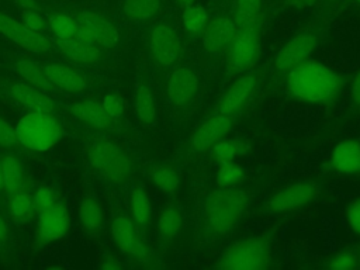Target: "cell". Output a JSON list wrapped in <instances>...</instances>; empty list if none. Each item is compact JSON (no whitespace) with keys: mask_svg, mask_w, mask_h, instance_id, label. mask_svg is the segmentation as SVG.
Returning a JSON list of instances; mask_svg holds the SVG:
<instances>
[{"mask_svg":"<svg viewBox=\"0 0 360 270\" xmlns=\"http://www.w3.org/2000/svg\"><path fill=\"white\" fill-rule=\"evenodd\" d=\"M287 84L294 97L319 104L332 100L339 93L340 77L326 65L308 58L290 69Z\"/></svg>","mask_w":360,"mask_h":270,"instance_id":"1","label":"cell"},{"mask_svg":"<svg viewBox=\"0 0 360 270\" xmlns=\"http://www.w3.org/2000/svg\"><path fill=\"white\" fill-rule=\"evenodd\" d=\"M246 207V195L233 187H221L208 194L204 202V219L215 235L228 233L242 218Z\"/></svg>","mask_w":360,"mask_h":270,"instance_id":"2","label":"cell"},{"mask_svg":"<svg viewBox=\"0 0 360 270\" xmlns=\"http://www.w3.org/2000/svg\"><path fill=\"white\" fill-rule=\"evenodd\" d=\"M15 132L20 143L35 152L49 150L62 136L58 120L51 112L39 111H30L22 115L17 122Z\"/></svg>","mask_w":360,"mask_h":270,"instance_id":"3","label":"cell"},{"mask_svg":"<svg viewBox=\"0 0 360 270\" xmlns=\"http://www.w3.org/2000/svg\"><path fill=\"white\" fill-rule=\"evenodd\" d=\"M89 162L93 169L108 183L124 184L131 173L132 163L128 155L112 141L97 139L87 150Z\"/></svg>","mask_w":360,"mask_h":270,"instance_id":"4","label":"cell"},{"mask_svg":"<svg viewBox=\"0 0 360 270\" xmlns=\"http://www.w3.org/2000/svg\"><path fill=\"white\" fill-rule=\"evenodd\" d=\"M270 262V249L262 239H245L231 245L217 262L222 270H257Z\"/></svg>","mask_w":360,"mask_h":270,"instance_id":"5","label":"cell"},{"mask_svg":"<svg viewBox=\"0 0 360 270\" xmlns=\"http://www.w3.org/2000/svg\"><path fill=\"white\" fill-rule=\"evenodd\" d=\"M260 49L259 28H236L226 55V69L229 73H242L249 69Z\"/></svg>","mask_w":360,"mask_h":270,"instance_id":"6","label":"cell"},{"mask_svg":"<svg viewBox=\"0 0 360 270\" xmlns=\"http://www.w3.org/2000/svg\"><path fill=\"white\" fill-rule=\"evenodd\" d=\"M318 184L314 180H300L277 190L267 201L269 212H290L309 204L318 194Z\"/></svg>","mask_w":360,"mask_h":270,"instance_id":"7","label":"cell"},{"mask_svg":"<svg viewBox=\"0 0 360 270\" xmlns=\"http://www.w3.org/2000/svg\"><path fill=\"white\" fill-rule=\"evenodd\" d=\"M70 225V218L66 207L62 202L38 212V224L35 229V239L39 245H48L62 239Z\"/></svg>","mask_w":360,"mask_h":270,"instance_id":"8","label":"cell"},{"mask_svg":"<svg viewBox=\"0 0 360 270\" xmlns=\"http://www.w3.org/2000/svg\"><path fill=\"white\" fill-rule=\"evenodd\" d=\"M318 38L311 32H301L291 38L274 56V66L280 72H285L308 59L316 49Z\"/></svg>","mask_w":360,"mask_h":270,"instance_id":"9","label":"cell"},{"mask_svg":"<svg viewBox=\"0 0 360 270\" xmlns=\"http://www.w3.org/2000/svg\"><path fill=\"white\" fill-rule=\"evenodd\" d=\"M0 32L24 49L44 52L51 48V41L46 37L30 30L24 22L3 11H0Z\"/></svg>","mask_w":360,"mask_h":270,"instance_id":"10","label":"cell"},{"mask_svg":"<svg viewBox=\"0 0 360 270\" xmlns=\"http://www.w3.org/2000/svg\"><path fill=\"white\" fill-rule=\"evenodd\" d=\"M232 129V118L226 114H215L205 118L191 136V148L195 152H202L222 139Z\"/></svg>","mask_w":360,"mask_h":270,"instance_id":"11","label":"cell"},{"mask_svg":"<svg viewBox=\"0 0 360 270\" xmlns=\"http://www.w3.org/2000/svg\"><path fill=\"white\" fill-rule=\"evenodd\" d=\"M76 21L79 27L89 34L96 45H101L104 48H114L120 41V32L117 27L98 13L83 11L79 14Z\"/></svg>","mask_w":360,"mask_h":270,"instance_id":"12","label":"cell"},{"mask_svg":"<svg viewBox=\"0 0 360 270\" xmlns=\"http://www.w3.org/2000/svg\"><path fill=\"white\" fill-rule=\"evenodd\" d=\"M153 58L163 66L173 65L180 55V42L176 32L166 24L155 25L149 37Z\"/></svg>","mask_w":360,"mask_h":270,"instance_id":"13","label":"cell"},{"mask_svg":"<svg viewBox=\"0 0 360 270\" xmlns=\"http://www.w3.org/2000/svg\"><path fill=\"white\" fill-rule=\"evenodd\" d=\"M111 236L122 253L138 259H145L148 256V250L139 240L129 218L124 215L117 217L111 224Z\"/></svg>","mask_w":360,"mask_h":270,"instance_id":"14","label":"cell"},{"mask_svg":"<svg viewBox=\"0 0 360 270\" xmlns=\"http://www.w3.org/2000/svg\"><path fill=\"white\" fill-rule=\"evenodd\" d=\"M198 90V77L188 68L174 69L169 77L167 94L173 104H187Z\"/></svg>","mask_w":360,"mask_h":270,"instance_id":"15","label":"cell"},{"mask_svg":"<svg viewBox=\"0 0 360 270\" xmlns=\"http://www.w3.org/2000/svg\"><path fill=\"white\" fill-rule=\"evenodd\" d=\"M49 83L66 93H82L87 87L86 77L76 69L63 63H49L44 68Z\"/></svg>","mask_w":360,"mask_h":270,"instance_id":"16","label":"cell"},{"mask_svg":"<svg viewBox=\"0 0 360 270\" xmlns=\"http://www.w3.org/2000/svg\"><path fill=\"white\" fill-rule=\"evenodd\" d=\"M236 32L233 20L228 17L214 18L205 28L202 35V46L208 52H218L231 44Z\"/></svg>","mask_w":360,"mask_h":270,"instance_id":"17","label":"cell"},{"mask_svg":"<svg viewBox=\"0 0 360 270\" xmlns=\"http://www.w3.org/2000/svg\"><path fill=\"white\" fill-rule=\"evenodd\" d=\"M10 96L17 100L21 105H24L30 111L39 112H52L53 103L48 94L37 90L31 84L25 83H14L8 87Z\"/></svg>","mask_w":360,"mask_h":270,"instance_id":"18","label":"cell"},{"mask_svg":"<svg viewBox=\"0 0 360 270\" xmlns=\"http://www.w3.org/2000/svg\"><path fill=\"white\" fill-rule=\"evenodd\" d=\"M70 112L79 121L96 129H107L112 124V118L107 114L103 104L94 100H83L75 103L70 107Z\"/></svg>","mask_w":360,"mask_h":270,"instance_id":"19","label":"cell"},{"mask_svg":"<svg viewBox=\"0 0 360 270\" xmlns=\"http://www.w3.org/2000/svg\"><path fill=\"white\" fill-rule=\"evenodd\" d=\"M253 87H255V77L252 75H243L239 79H236L231 84L225 96L222 97L218 105V112L231 115L232 112L239 110L250 96Z\"/></svg>","mask_w":360,"mask_h":270,"instance_id":"20","label":"cell"},{"mask_svg":"<svg viewBox=\"0 0 360 270\" xmlns=\"http://www.w3.org/2000/svg\"><path fill=\"white\" fill-rule=\"evenodd\" d=\"M332 163L339 173H360V143L350 139L339 142L333 149Z\"/></svg>","mask_w":360,"mask_h":270,"instance_id":"21","label":"cell"},{"mask_svg":"<svg viewBox=\"0 0 360 270\" xmlns=\"http://www.w3.org/2000/svg\"><path fill=\"white\" fill-rule=\"evenodd\" d=\"M0 170H1L3 187H6L7 191H10L11 194L25 191L27 188L25 173L21 163L14 155L11 153L0 155Z\"/></svg>","mask_w":360,"mask_h":270,"instance_id":"22","label":"cell"},{"mask_svg":"<svg viewBox=\"0 0 360 270\" xmlns=\"http://www.w3.org/2000/svg\"><path fill=\"white\" fill-rule=\"evenodd\" d=\"M60 52L77 63H96L103 58V51L98 45L86 44L79 39H59Z\"/></svg>","mask_w":360,"mask_h":270,"instance_id":"23","label":"cell"},{"mask_svg":"<svg viewBox=\"0 0 360 270\" xmlns=\"http://www.w3.org/2000/svg\"><path fill=\"white\" fill-rule=\"evenodd\" d=\"M77 218L84 229L97 231L104 222V212L93 197H86L77 207Z\"/></svg>","mask_w":360,"mask_h":270,"instance_id":"24","label":"cell"},{"mask_svg":"<svg viewBox=\"0 0 360 270\" xmlns=\"http://www.w3.org/2000/svg\"><path fill=\"white\" fill-rule=\"evenodd\" d=\"M260 0H236L233 22L236 28H259Z\"/></svg>","mask_w":360,"mask_h":270,"instance_id":"25","label":"cell"},{"mask_svg":"<svg viewBox=\"0 0 360 270\" xmlns=\"http://www.w3.org/2000/svg\"><path fill=\"white\" fill-rule=\"evenodd\" d=\"M160 8V0H125L122 4L124 15L135 22L152 18Z\"/></svg>","mask_w":360,"mask_h":270,"instance_id":"26","label":"cell"},{"mask_svg":"<svg viewBox=\"0 0 360 270\" xmlns=\"http://www.w3.org/2000/svg\"><path fill=\"white\" fill-rule=\"evenodd\" d=\"M13 70L22 77L27 83H30L34 87H53L49 80L46 79L44 68H41L38 63L31 60H18L13 65Z\"/></svg>","mask_w":360,"mask_h":270,"instance_id":"27","label":"cell"},{"mask_svg":"<svg viewBox=\"0 0 360 270\" xmlns=\"http://www.w3.org/2000/svg\"><path fill=\"white\" fill-rule=\"evenodd\" d=\"M150 177L153 184L166 194H173L180 184V176L176 167L166 163L155 166L150 170Z\"/></svg>","mask_w":360,"mask_h":270,"instance_id":"28","label":"cell"},{"mask_svg":"<svg viewBox=\"0 0 360 270\" xmlns=\"http://www.w3.org/2000/svg\"><path fill=\"white\" fill-rule=\"evenodd\" d=\"M129 210H131V217L138 225H145L148 224L150 218V201L148 194L145 193L143 188L135 187L132 188L129 194Z\"/></svg>","mask_w":360,"mask_h":270,"instance_id":"29","label":"cell"},{"mask_svg":"<svg viewBox=\"0 0 360 270\" xmlns=\"http://www.w3.org/2000/svg\"><path fill=\"white\" fill-rule=\"evenodd\" d=\"M243 143L236 139H219L211 146V156L215 162L224 165L233 162V159L243 153Z\"/></svg>","mask_w":360,"mask_h":270,"instance_id":"30","label":"cell"},{"mask_svg":"<svg viewBox=\"0 0 360 270\" xmlns=\"http://www.w3.org/2000/svg\"><path fill=\"white\" fill-rule=\"evenodd\" d=\"M181 224H183V221H181L180 212L176 208L169 207L160 214L156 228L162 238L173 239L179 235L180 229H181Z\"/></svg>","mask_w":360,"mask_h":270,"instance_id":"31","label":"cell"},{"mask_svg":"<svg viewBox=\"0 0 360 270\" xmlns=\"http://www.w3.org/2000/svg\"><path fill=\"white\" fill-rule=\"evenodd\" d=\"M135 111L141 121L150 122L156 117L155 98L146 86H139L135 93Z\"/></svg>","mask_w":360,"mask_h":270,"instance_id":"32","label":"cell"},{"mask_svg":"<svg viewBox=\"0 0 360 270\" xmlns=\"http://www.w3.org/2000/svg\"><path fill=\"white\" fill-rule=\"evenodd\" d=\"M48 25L59 39L73 38L79 27L77 21L66 14H52L48 20Z\"/></svg>","mask_w":360,"mask_h":270,"instance_id":"33","label":"cell"},{"mask_svg":"<svg viewBox=\"0 0 360 270\" xmlns=\"http://www.w3.org/2000/svg\"><path fill=\"white\" fill-rule=\"evenodd\" d=\"M207 18H208L207 11L200 4L186 6L181 15L183 25L190 32H198L200 30H202L207 25Z\"/></svg>","mask_w":360,"mask_h":270,"instance_id":"34","label":"cell"},{"mask_svg":"<svg viewBox=\"0 0 360 270\" xmlns=\"http://www.w3.org/2000/svg\"><path fill=\"white\" fill-rule=\"evenodd\" d=\"M8 210H10V214L15 219L27 218L31 214V211L34 210L32 197L25 191L13 193L8 200Z\"/></svg>","mask_w":360,"mask_h":270,"instance_id":"35","label":"cell"},{"mask_svg":"<svg viewBox=\"0 0 360 270\" xmlns=\"http://www.w3.org/2000/svg\"><path fill=\"white\" fill-rule=\"evenodd\" d=\"M243 179V169L233 162L224 163L219 170L217 172L215 180L219 187H232L242 181Z\"/></svg>","mask_w":360,"mask_h":270,"instance_id":"36","label":"cell"},{"mask_svg":"<svg viewBox=\"0 0 360 270\" xmlns=\"http://www.w3.org/2000/svg\"><path fill=\"white\" fill-rule=\"evenodd\" d=\"M32 201H34V208L39 212V211L53 205L55 202H58L59 197H58V193L53 187L42 186L35 191V194L32 197Z\"/></svg>","mask_w":360,"mask_h":270,"instance_id":"37","label":"cell"},{"mask_svg":"<svg viewBox=\"0 0 360 270\" xmlns=\"http://www.w3.org/2000/svg\"><path fill=\"white\" fill-rule=\"evenodd\" d=\"M20 143L15 129L10 125L8 121H6L3 117H0V146L1 148H15Z\"/></svg>","mask_w":360,"mask_h":270,"instance_id":"38","label":"cell"},{"mask_svg":"<svg viewBox=\"0 0 360 270\" xmlns=\"http://www.w3.org/2000/svg\"><path fill=\"white\" fill-rule=\"evenodd\" d=\"M328 266L330 269H336V270L354 269V267H357V259L354 255H352L349 252H342V253H338L333 259H330Z\"/></svg>","mask_w":360,"mask_h":270,"instance_id":"39","label":"cell"},{"mask_svg":"<svg viewBox=\"0 0 360 270\" xmlns=\"http://www.w3.org/2000/svg\"><path fill=\"white\" fill-rule=\"evenodd\" d=\"M104 110L107 111V114L114 120L117 117H120L122 114V110H124V104H122V100L115 96V94H105L103 97V101H101Z\"/></svg>","mask_w":360,"mask_h":270,"instance_id":"40","label":"cell"},{"mask_svg":"<svg viewBox=\"0 0 360 270\" xmlns=\"http://www.w3.org/2000/svg\"><path fill=\"white\" fill-rule=\"evenodd\" d=\"M346 218H347V224L352 228V231H354L356 233L360 235V198H357L356 201H353L349 205Z\"/></svg>","mask_w":360,"mask_h":270,"instance_id":"41","label":"cell"},{"mask_svg":"<svg viewBox=\"0 0 360 270\" xmlns=\"http://www.w3.org/2000/svg\"><path fill=\"white\" fill-rule=\"evenodd\" d=\"M24 24H25L30 30H32V31H35V32H39V31H42L44 27H45V20H44V17H42L39 13H37V11H28V13H25V15H24Z\"/></svg>","mask_w":360,"mask_h":270,"instance_id":"42","label":"cell"},{"mask_svg":"<svg viewBox=\"0 0 360 270\" xmlns=\"http://www.w3.org/2000/svg\"><path fill=\"white\" fill-rule=\"evenodd\" d=\"M350 97L356 104L360 105V70L354 75L350 83Z\"/></svg>","mask_w":360,"mask_h":270,"instance_id":"43","label":"cell"},{"mask_svg":"<svg viewBox=\"0 0 360 270\" xmlns=\"http://www.w3.org/2000/svg\"><path fill=\"white\" fill-rule=\"evenodd\" d=\"M100 266H101L103 269H107V270L122 267V264H121L115 257H111V256H108L107 259H104V260L100 263Z\"/></svg>","mask_w":360,"mask_h":270,"instance_id":"44","label":"cell"},{"mask_svg":"<svg viewBox=\"0 0 360 270\" xmlns=\"http://www.w3.org/2000/svg\"><path fill=\"white\" fill-rule=\"evenodd\" d=\"M8 236V228L4 218L0 215V243H3Z\"/></svg>","mask_w":360,"mask_h":270,"instance_id":"45","label":"cell"},{"mask_svg":"<svg viewBox=\"0 0 360 270\" xmlns=\"http://www.w3.org/2000/svg\"><path fill=\"white\" fill-rule=\"evenodd\" d=\"M318 0H288V3L294 7H308L314 3H316Z\"/></svg>","mask_w":360,"mask_h":270,"instance_id":"46","label":"cell"},{"mask_svg":"<svg viewBox=\"0 0 360 270\" xmlns=\"http://www.w3.org/2000/svg\"><path fill=\"white\" fill-rule=\"evenodd\" d=\"M180 4H183V6H190V4H193L195 0H177Z\"/></svg>","mask_w":360,"mask_h":270,"instance_id":"47","label":"cell"},{"mask_svg":"<svg viewBox=\"0 0 360 270\" xmlns=\"http://www.w3.org/2000/svg\"><path fill=\"white\" fill-rule=\"evenodd\" d=\"M3 188V179H1V170H0V190Z\"/></svg>","mask_w":360,"mask_h":270,"instance_id":"48","label":"cell"},{"mask_svg":"<svg viewBox=\"0 0 360 270\" xmlns=\"http://www.w3.org/2000/svg\"><path fill=\"white\" fill-rule=\"evenodd\" d=\"M357 260H359V262H360V255H359V259H357Z\"/></svg>","mask_w":360,"mask_h":270,"instance_id":"49","label":"cell"},{"mask_svg":"<svg viewBox=\"0 0 360 270\" xmlns=\"http://www.w3.org/2000/svg\"><path fill=\"white\" fill-rule=\"evenodd\" d=\"M356 1H359V3H360V0H356Z\"/></svg>","mask_w":360,"mask_h":270,"instance_id":"50","label":"cell"}]
</instances>
